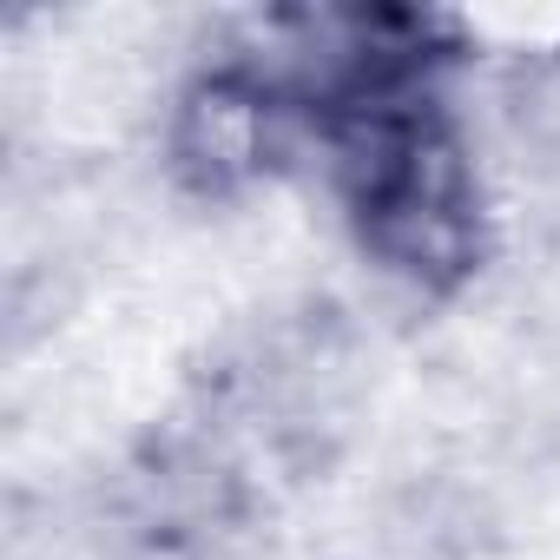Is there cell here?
I'll return each mask as SVG.
<instances>
[{
	"label": "cell",
	"instance_id": "cell-2",
	"mask_svg": "<svg viewBox=\"0 0 560 560\" xmlns=\"http://www.w3.org/2000/svg\"><path fill=\"white\" fill-rule=\"evenodd\" d=\"M172 172L205 191V198H231L250 191L277 152H284V113H277V93L244 80V73H211L198 80L178 113H172Z\"/></svg>",
	"mask_w": 560,
	"mask_h": 560
},
{
	"label": "cell",
	"instance_id": "cell-1",
	"mask_svg": "<svg viewBox=\"0 0 560 560\" xmlns=\"http://www.w3.org/2000/svg\"><path fill=\"white\" fill-rule=\"evenodd\" d=\"M343 191L370 257L416 291H448L481 264V191L462 145L402 106H370L343 132Z\"/></svg>",
	"mask_w": 560,
	"mask_h": 560
}]
</instances>
